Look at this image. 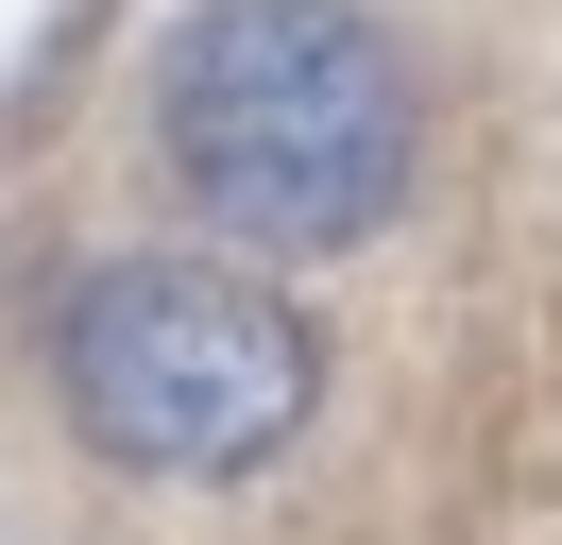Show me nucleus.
<instances>
[{
	"label": "nucleus",
	"instance_id": "obj_2",
	"mask_svg": "<svg viewBox=\"0 0 562 545\" xmlns=\"http://www.w3.org/2000/svg\"><path fill=\"white\" fill-rule=\"evenodd\" d=\"M52 392L120 477H256L307 443L324 341L290 290H256L239 256H103L52 307Z\"/></svg>",
	"mask_w": 562,
	"mask_h": 545
},
{
	"label": "nucleus",
	"instance_id": "obj_1",
	"mask_svg": "<svg viewBox=\"0 0 562 545\" xmlns=\"http://www.w3.org/2000/svg\"><path fill=\"white\" fill-rule=\"evenodd\" d=\"M154 170L239 256H358L426 170V86L358 0H188L154 52Z\"/></svg>",
	"mask_w": 562,
	"mask_h": 545
}]
</instances>
